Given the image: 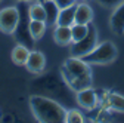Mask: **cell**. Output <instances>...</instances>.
Returning <instances> with one entry per match:
<instances>
[{"mask_svg": "<svg viewBox=\"0 0 124 123\" xmlns=\"http://www.w3.org/2000/svg\"><path fill=\"white\" fill-rule=\"evenodd\" d=\"M93 17H95V13L89 3L80 2L75 5V24H92Z\"/></svg>", "mask_w": 124, "mask_h": 123, "instance_id": "8fae6325", "label": "cell"}, {"mask_svg": "<svg viewBox=\"0 0 124 123\" xmlns=\"http://www.w3.org/2000/svg\"><path fill=\"white\" fill-rule=\"evenodd\" d=\"M102 107L106 110L124 113V97L117 92H105V95L102 97Z\"/></svg>", "mask_w": 124, "mask_h": 123, "instance_id": "9c48e42d", "label": "cell"}, {"mask_svg": "<svg viewBox=\"0 0 124 123\" xmlns=\"http://www.w3.org/2000/svg\"><path fill=\"white\" fill-rule=\"evenodd\" d=\"M96 44H98V31H96V28L93 27V25L89 24L87 34L81 40L72 43V46H71V55L72 56L83 58L84 55H87L89 52H92L93 49H95Z\"/></svg>", "mask_w": 124, "mask_h": 123, "instance_id": "277c9868", "label": "cell"}, {"mask_svg": "<svg viewBox=\"0 0 124 123\" xmlns=\"http://www.w3.org/2000/svg\"><path fill=\"white\" fill-rule=\"evenodd\" d=\"M0 2H2V0H0Z\"/></svg>", "mask_w": 124, "mask_h": 123, "instance_id": "603a6c76", "label": "cell"}, {"mask_svg": "<svg viewBox=\"0 0 124 123\" xmlns=\"http://www.w3.org/2000/svg\"><path fill=\"white\" fill-rule=\"evenodd\" d=\"M61 71H62V79H64L65 83H68L72 79H81V80H90L92 82L90 64L86 62L83 58L71 55L68 59H65Z\"/></svg>", "mask_w": 124, "mask_h": 123, "instance_id": "7a4b0ae2", "label": "cell"}, {"mask_svg": "<svg viewBox=\"0 0 124 123\" xmlns=\"http://www.w3.org/2000/svg\"><path fill=\"white\" fill-rule=\"evenodd\" d=\"M36 88H39L41 92L44 94H61L64 86H67L65 82H62L59 77H55V76L49 74V76H43L41 79L34 82ZM41 94V95H44Z\"/></svg>", "mask_w": 124, "mask_h": 123, "instance_id": "8992f818", "label": "cell"}, {"mask_svg": "<svg viewBox=\"0 0 124 123\" xmlns=\"http://www.w3.org/2000/svg\"><path fill=\"white\" fill-rule=\"evenodd\" d=\"M25 67L30 73H34V74H40L44 71L46 67V56L43 52L40 51H30L28 59L25 62Z\"/></svg>", "mask_w": 124, "mask_h": 123, "instance_id": "ba28073f", "label": "cell"}, {"mask_svg": "<svg viewBox=\"0 0 124 123\" xmlns=\"http://www.w3.org/2000/svg\"><path fill=\"white\" fill-rule=\"evenodd\" d=\"M96 2H98L101 6L109 8V9H114V8H115V6H118L121 2H124V0H96Z\"/></svg>", "mask_w": 124, "mask_h": 123, "instance_id": "ffe728a7", "label": "cell"}, {"mask_svg": "<svg viewBox=\"0 0 124 123\" xmlns=\"http://www.w3.org/2000/svg\"><path fill=\"white\" fill-rule=\"evenodd\" d=\"M109 25L115 34H124V2L114 8L109 18Z\"/></svg>", "mask_w": 124, "mask_h": 123, "instance_id": "30bf717a", "label": "cell"}, {"mask_svg": "<svg viewBox=\"0 0 124 123\" xmlns=\"http://www.w3.org/2000/svg\"><path fill=\"white\" fill-rule=\"evenodd\" d=\"M56 3V6L59 9H64V8H70V6H74L77 5V0H53Z\"/></svg>", "mask_w": 124, "mask_h": 123, "instance_id": "44dd1931", "label": "cell"}, {"mask_svg": "<svg viewBox=\"0 0 124 123\" xmlns=\"http://www.w3.org/2000/svg\"><path fill=\"white\" fill-rule=\"evenodd\" d=\"M30 108L33 111L34 117L41 123H64L67 110L58 101L36 94L30 97Z\"/></svg>", "mask_w": 124, "mask_h": 123, "instance_id": "6da1fadb", "label": "cell"}, {"mask_svg": "<svg viewBox=\"0 0 124 123\" xmlns=\"http://www.w3.org/2000/svg\"><path fill=\"white\" fill-rule=\"evenodd\" d=\"M65 122H67V123H83V122H84V117H83V114H81L78 110L71 108V110H67Z\"/></svg>", "mask_w": 124, "mask_h": 123, "instance_id": "d6986e66", "label": "cell"}, {"mask_svg": "<svg viewBox=\"0 0 124 123\" xmlns=\"http://www.w3.org/2000/svg\"><path fill=\"white\" fill-rule=\"evenodd\" d=\"M28 17L30 19H36V21H46V9L43 2H31L28 3Z\"/></svg>", "mask_w": 124, "mask_h": 123, "instance_id": "9a60e30c", "label": "cell"}, {"mask_svg": "<svg viewBox=\"0 0 124 123\" xmlns=\"http://www.w3.org/2000/svg\"><path fill=\"white\" fill-rule=\"evenodd\" d=\"M72 24H75V5L74 6H70V8L59 9L58 18H56V25L71 27Z\"/></svg>", "mask_w": 124, "mask_h": 123, "instance_id": "5bb4252c", "label": "cell"}, {"mask_svg": "<svg viewBox=\"0 0 124 123\" xmlns=\"http://www.w3.org/2000/svg\"><path fill=\"white\" fill-rule=\"evenodd\" d=\"M28 55H30V48H28V46L22 44V43H18L12 49L10 58L13 61V64H16V65H25L27 59H28Z\"/></svg>", "mask_w": 124, "mask_h": 123, "instance_id": "4fadbf2b", "label": "cell"}, {"mask_svg": "<svg viewBox=\"0 0 124 123\" xmlns=\"http://www.w3.org/2000/svg\"><path fill=\"white\" fill-rule=\"evenodd\" d=\"M43 5L46 9V24L47 25H56V18L59 13V8L53 0H43Z\"/></svg>", "mask_w": 124, "mask_h": 123, "instance_id": "2e32d148", "label": "cell"}, {"mask_svg": "<svg viewBox=\"0 0 124 123\" xmlns=\"http://www.w3.org/2000/svg\"><path fill=\"white\" fill-rule=\"evenodd\" d=\"M53 40L59 46H68L72 43V34H71V27L67 25H56L53 30Z\"/></svg>", "mask_w": 124, "mask_h": 123, "instance_id": "7c38bea8", "label": "cell"}, {"mask_svg": "<svg viewBox=\"0 0 124 123\" xmlns=\"http://www.w3.org/2000/svg\"><path fill=\"white\" fill-rule=\"evenodd\" d=\"M18 2H25V3H31V2H36V0H18Z\"/></svg>", "mask_w": 124, "mask_h": 123, "instance_id": "7402d4cb", "label": "cell"}, {"mask_svg": "<svg viewBox=\"0 0 124 123\" xmlns=\"http://www.w3.org/2000/svg\"><path fill=\"white\" fill-rule=\"evenodd\" d=\"M75 99H77V104H78L81 108H84V110H93V108H96V107L99 105V97L92 88L78 90Z\"/></svg>", "mask_w": 124, "mask_h": 123, "instance_id": "52a82bcc", "label": "cell"}, {"mask_svg": "<svg viewBox=\"0 0 124 123\" xmlns=\"http://www.w3.org/2000/svg\"><path fill=\"white\" fill-rule=\"evenodd\" d=\"M89 31V24H72L71 25V34H72V43L81 40Z\"/></svg>", "mask_w": 124, "mask_h": 123, "instance_id": "ac0fdd59", "label": "cell"}, {"mask_svg": "<svg viewBox=\"0 0 124 123\" xmlns=\"http://www.w3.org/2000/svg\"><path fill=\"white\" fill-rule=\"evenodd\" d=\"M46 21H36V19H30V34L34 40H39L44 36L46 33Z\"/></svg>", "mask_w": 124, "mask_h": 123, "instance_id": "e0dca14e", "label": "cell"}, {"mask_svg": "<svg viewBox=\"0 0 124 123\" xmlns=\"http://www.w3.org/2000/svg\"><path fill=\"white\" fill-rule=\"evenodd\" d=\"M19 22V8L6 6L0 9V31L5 34H13Z\"/></svg>", "mask_w": 124, "mask_h": 123, "instance_id": "5b68a950", "label": "cell"}, {"mask_svg": "<svg viewBox=\"0 0 124 123\" xmlns=\"http://www.w3.org/2000/svg\"><path fill=\"white\" fill-rule=\"evenodd\" d=\"M117 56H118L117 46L112 42H102V43L96 44V48L92 52L84 55L83 59L86 61V62H89L90 65L92 64L105 65V64H111L112 61H115Z\"/></svg>", "mask_w": 124, "mask_h": 123, "instance_id": "3957f363", "label": "cell"}]
</instances>
